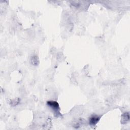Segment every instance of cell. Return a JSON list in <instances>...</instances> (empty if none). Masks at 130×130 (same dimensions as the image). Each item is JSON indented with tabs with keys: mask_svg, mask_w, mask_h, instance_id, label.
<instances>
[{
	"mask_svg": "<svg viewBox=\"0 0 130 130\" xmlns=\"http://www.w3.org/2000/svg\"><path fill=\"white\" fill-rule=\"evenodd\" d=\"M47 104L52 108V109H53L55 111H56L58 113V111L59 110L60 108L59 104L57 102L54 101H49L47 102Z\"/></svg>",
	"mask_w": 130,
	"mask_h": 130,
	"instance_id": "cell-1",
	"label": "cell"
},
{
	"mask_svg": "<svg viewBox=\"0 0 130 130\" xmlns=\"http://www.w3.org/2000/svg\"><path fill=\"white\" fill-rule=\"evenodd\" d=\"M100 118V117L98 115H92L89 119L90 124L92 126L95 125L99 122Z\"/></svg>",
	"mask_w": 130,
	"mask_h": 130,
	"instance_id": "cell-2",
	"label": "cell"
},
{
	"mask_svg": "<svg viewBox=\"0 0 130 130\" xmlns=\"http://www.w3.org/2000/svg\"><path fill=\"white\" fill-rule=\"evenodd\" d=\"M129 120V115L128 113H125L122 115V119H121V123L124 124L126 123Z\"/></svg>",
	"mask_w": 130,
	"mask_h": 130,
	"instance_id": "cell-3",
	"label": "cell"
},
{
	"mask_svg": "<svg viewBox=\"0 0 130 130\" xmlns=\"http://www.w3.org/2000/svg\"><path fill=\"white\" fill-rule=\"evenodd\" d=\"M37 57H36V56L33 57V59H32V64H33L35 65H37L38 64V63H37V62L39 63V60L37 59Z\"/></svg>",
	"mask_w": 130,
	"mask_h": 130,
	"instance_id": "cell-4",
	"label": "cell"
}]
</instances>
